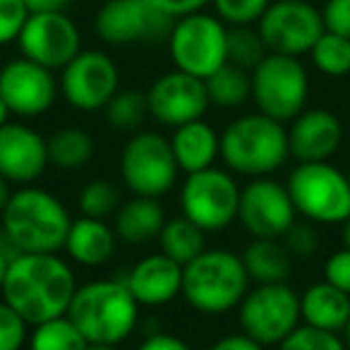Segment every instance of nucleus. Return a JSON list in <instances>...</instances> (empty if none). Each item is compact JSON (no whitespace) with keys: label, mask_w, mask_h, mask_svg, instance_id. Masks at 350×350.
I'll use <instances>...</instances> for the list:
<instances>
[{"label":"nucleus","mask_w":350,"mask_h":350,"mask_svg":"<svg viewBox=\"0 0 350 350\" xmlns=\"http://www.w3.org/2000/svg\"><path fill=\"white\" fill-rule=\"evenodd\" d=\"M79 283L58 252H22L12 257L3 283V300L29 326L68 314Z\"/></svg>","instance_id":"obj_1"},{"label":"nucleus","mask_w":350,"mask_h":350,"mask_svg":"<svg viewBox=\"0 0 350 350\" xmlns=\"http://www.w3.org/2000/svg\"><path fill=\"white\" fill-rule=\"evenodd\" d=\"M72 216L58 195L36 185L12 190L8 206L0 214V233L22 252H60L68 240Z\"/></svg>","instance_id":"obj_2"},{"label":"nucleus","mask_w":350,"mask_h":350,"mask_svg":"<svg viewBox=\"0 0 350 350\" xmlns=\"http://www.w3.org/2000/svg\"><path fill=\"white\" fill-rule=\"evenodd\" d=\"M139 310L125 278H94L77 288L68 317L89 343L120 345L135 334Z\"/></svg>","instance_id":"obj_3"},{"label":"nucleus","mask_w":350,"mask_h":350,"mask_svg":"<svg viewBox=\"0 0 350 350\" xmlns=\"http://www.w3.org/2000/svg\"><path fill=\"white\" fill-rule=\"evenodd\" d=\"M291 159L286 122L264 113H245L221 132V161L235 175L269 178Z\"/></svg>","instance_id":"obj_4"},{"label":"nucleus","mask_w":350,"mask_h":350,"mask_svg":"<svg viewBox=\"0 0 350 350\" xmlns=\"http://www.w3.org/2000/svg\"><path fill=\"white\" fill-rule=\"evenodd\" d=\"M250 288L252 278L233 250L206 247L183 267V300L200 314L221 317L238 310Z\"/></svg>","instance_id":"obj_5"},{"label":"nucleus","mask_w":350,"mask_h":350,"mask_svg":"<svg viewBox=\"0 0 350 350\" xmlns=\"http://www.w3.org/2000/svg\"><path fill=\"white\" fill-rule=\"evenodd\" d=\"M297 216L314 226H343L350 219V178L331 161L297 163L286 180Z\"/></svg>","instance_id":"obj_6"},{"label":"nucleus","mask_w":350,"mask_h":350,"mask_svg":"<svg viewBox=\"0 0 350 350\" xmlns=\"http://www.w3.org/2000/svg\"><path fill=\"white\" fill-rule=\"evenodd\" d=\"M168 51L175 70L206 79L228 63V25L204 10L173 22Z\"/></svg>","instance_id":"obj_7"},{"label":"nucleus","mask_w":350,"mask_h":350,"mask_svg":"<svg viewBox=\"0 0 350 350\" xmlns=\"http://www.w3.org/2000/svg\"><path fill=\"white\" fill-rule=\"evenodd\" d=\"M243 187L228 168H211L190 173L180 185V214L204 233H221L238 221Z\"/></svg>","instance_id":"obj_8"},{"label":"nucleus","mask_w":350,"mask_h":350,"mask_svg":"<svg viewBox=\"0 0 350 350\" xmlns=\"http://www.w3.org/2000/svg\"><path fill=\"white\" fill-rule=\"evenodd\" d=\"M178 161L170 139L161 132L139 130L130 135L120 151V180L137 197L168 195L178 183Z\"/></svg>","instance_id":"obj_9"},{"label":"nucleus","mask_w":350,"mask_h":350,"mask_svg":"<svg viewBox=\"0 0 350 350\" xmlns=\"http://www.w3.org/2000/svg\"><path fill=\"white\" fill-rule=\"evenodd\" d=\"M250 75L252 101L259 113L278 122H291L305 111L310 98V75L300 58L267 53Z\"/></svg>","instance_id":"obj_10"},{"label":"nucleus","mask_w":350,"mask_h":350,"mask_svg":"<svg viewBox=\"0 0 350 350\" xmlns=\"http://www.w3.org/2000/svg\"><path fill=\"white\" fill-rule=\"evenodd\" d=\"M238 324L264 348L283 343L302 324L300 293L288 283H257L238 305Z\"/></svg>","instance_id":"obj_11"},{"label":"nucleus","mask_w":350,"mask_h":350,"mask_svg":"<svg viewBox=\"0 0 350 350\" xmlns=\"http://www.w3.org/2000/svg\"><path fill=\"white\" fill-rule=\"evenodd\" d=\"M257 31L269 53L300 58L314 49L326 27L321 10L310 0H271L257 22Z\"/></svg>","instance_id":"obj_12"},{"label":"nucleus","mask_w":350,"mask_h":350,"mask_svg":"<svg viewBox=\"0 0 350 350\" xmlns=\"http://www.w3.org/2000/svg\"><path fill=\"white\" fill-rule=\"evenodd\" d=\"M60 96L82 113H96L120 92V70L103 51H79L60 70Z\"/></svg>","instance_id":"obj_13"},{"label":"nucleus","mask_w":350,"mask_h":350,"mask_svg":"<svg viewBox=\"0 0 350 350\" xmlns=\"http://www.w3.org/2000/svg\"><path fill=\"white\" fill-rule=\"evenodd\" d=\"M297 221V211L293 204L288 187L283 183L269 178H252L240 192L238 224L252 238L281 240L293 224Z\"/></svg>","instance_id":"obj_14"},{"label":"nucleus","mask_w":350,"mask_h":350,"mask_svg":"<svg viewBox=\"0 0 350 350\" xmlns=\"http://www.w3.org/2000/svg\"><path fill=\"white\" fill-rule=\"evenodd\" d=\"M25 58L49 70H63L82 51L77 25L63 12H31L17 39Z\"/></svg>","instance_id":"obj_15"},{"label":"nucleus","mask_w":350,"mask_h":350,"mask_svg":"<svg viewBox=\"0 0 350 350\" xmlns=\"http://www.w3.org/2000/svg\"><path fill=\"white\" fill-rule=\"evenodd\" d=\"M146 103H149V118L170 130L204 118L211 106L204 79L183 70L156 77L146 89Z\"/></svg>","instance_id":"obj_16"},{"label":"nucleus","mask_w":350,"mask_h":350,"mask_svg":"<svg viewBox=\"0 0 350 350\" xmlns=\"http://www.w3.org/2000/svg\"><path fill=\"white\" fill-rule=\"evenodd\" d=\"M60 94L55 72L29 58L3 63L0 70V96L17 118H39L53 108Z\"/></svg>","instance_id":"obj_17"},{"label":"nucleus","mask_w":350,"mask_h":350,"mask_svg":"<svg viewBox=\"0 0 350 350\" xmlns=\"http://www.w3.org/2000/svg\"><path fill=\"white\" fill-rule=\"evenodd\" d=\"M173 22L146 0H108L96 15V34L111 46L168 39Z\"/></svg>","instance_id":"obj_18"},{"label":"nucleus","mask_w":350,"mask_h":350,"mask_svg":"<svg viewBox=\"0 0 350 350\" xmlns=\"http://www.w3.org/2000/svg\"><path fill=\"white\" fill-rule=\"evenodd\" d=\"M49 165V139L36 127L12 120L0 127V175L10 185H34Z\"/></svg>","instance_id":"obj_19"},{"label":"nucleus","mask_w":350,"mask_h":350,"mask_svg":"<svg viewBox=\"0 0 350 350\" xmlns=\"http://www.w3.org/2000/svg\"><path fill=\"white\" fill-rule=\"evenodd\" d=\"M343 122L329 108H305L288 125L291 159H295L297 163L331 161L343 146Z\"/></svg>","instance_id":"obj_20"},{"label":"nucleus","mask_w":350,"mask_h":350,"mask_svg":"<svg viewBox=\"0 0 350 350\" xmlns=\"http://www.w3.org/2000/svg\"><path fill=\"white\" fill-rule=\"evenodd\" d=\"M122 278L139 307L156 310L183 295V264L170 259L161 250L137 259Z\"/></svg>","instance_id":"obj_21"},{"label":"nucleus","mask_w":350,"mask_h":350,"mask_svg":"<svg viewBox=\"0 0 350 350\" xmlns=\"http://www.w3.org/2000/svg\"><path fill=\"white\" fill-rule=\"evenodd\" d=\"M116 228L106 219H92V216H79L72 219L68 240H65V252L70 262L87 269H98L113 259L118 250Z\"/></svg>","instance_id":"obj_22"},{"label":"nucleus","mask_w":350,"mask_h":350,"mask_svg":"<svg viewBox=\"0 0 350 350\" xmlns=\"http://www.w3.org/2000/svg\"><path fill=\"white\" fill-rule=\"evenodd\" d=\"M168 139L178 168L185 175L211 168L221 159V135L204 118L173 127V135Z\"/></svg>","instance_id":"obj_23"},{"label":"nucleus","mask_w":350,"mask_h":350,"mask_svg":"<svg viewBox=\"0 0 350 350\" xmlns=\"http://www.w3.org/2000/svg\"><path fill=\"white\" fill-rule=\"evenodd\" d=\"M165 209L159 200L154 197H132V200L122 202L120 209L113 216V228L120 243L130 245V247H144L151 240H159L161 230H163Z\"/></svg>","instance_id":"obj_24"},{"label":"nucleus","mask_w":350,"mask_h":350,"mask_svg":"<svg viewBox=\"0 0 350 350\" xmlns=\"http://www.w3.org/2000/svg\"><path fill=\"white\" fill-rule=\"evenodd\" d=\"M300 314L302 324L343 334L350 321V295L321 278L300 293Z\"/></svg>","instance_id":"obj_25"},{"label":"nucleus","mask_w":350,"mask_h":350,"mask_svg":"<svg viewBox=\"0 0 350 350\" xmlns=\"http://www.w3.org/2000/svg\"><path fill=\"white\" fill-rule=\"evenodd\" d=\"M240 257L252 283H288L295 264L283 240L273 238H252Z\"/></svg>","instance_id":"obj_26"},{"label":"nucleus","mask_w":350,"mask_h":350,"mask_svg":"<svg viewBox=\"0 0 350 350\" xmlns=\"http://www.w3.org/2000/svg\"><path fill=\"white\" fill-rule=\"evenodd\" d=\"M156 243H159L161 252L185 267L206 250V233L197 224H192L187 216L180 214L165 221Z\"/></svg>","instance_id":"obj_27"},{"label":"nucleus","mask_w":350,"mask_h":350,"mask_svg":"<svg viewBox=\"0 0 350 350\" xmlns=\"http://www.w3.org/2000/svg\"><path fill=\"white\" fill-rule=\"evenodd\" d=\"M46 139H49L51 165L60 170L84 168L96 151V142H94L92 132L82 130V127H60Z\"/></svg>","instance_id":"obj_28"},{"label":"nucleus","mask_w":350,"mask_h":350,"mask_svg":"<svg viewBox=\"0 0 350 350\" xmlns=\"http://www.w3.org/2000/svg\"><path fill=\"white\" fill-rule=\"evenodd\" d=\"M209 101L219 108H240L252 98V75L233 63H226L204 79Z\"/></svg>","instance_id":"obj_29"},{"label":"nucleus","mask_w":350,"mask_h":350,"mask_svg":"<svg viewBox=\"0 0 350 350\" xmlns=\"http://www.w3.org/2000/svg\"><path fill=\"white\" fill-rule=\"evenodd\" d=\"M89 340L68 314L34 324L29 331V350H87Z\"/></svg>","instance_id":"obj_30"},{"label":"nucleus","mask_w":350,"mask_h":350,"mask_svg":"<svg viewBox=\"0 0 350 350\" xmlns=\"http://www.w3.org/2000/svg\"><path fill=\"white\" fill-rule=\"evenodd\" d=\"M103 118H106L108 127H113L118 132H127V135L139 132L144 120L149 118L146 92H139V89H120L108 101V106L103 108Z\"/></svg>","instance_id":"obj_31"},{"label":"nucleus","mask_w":350,"mask_h":350,"mask_svg":"<svg viewBox=\"0 0 350 350\" xmlns=\"http://www.w3.org/2000/svg\"><path fill=\"white\" fill-rule=\"evenodd\" d=\"M310 58L312 65L326 77H345L350 75V39L324 31L310 51Z\"/></svg>","instance_id":"obj_32"},{"label":"nucleus","mask_w":350,"mask_h":350,"mask_svg":"<svg viewBox=\"0 0 350 350\" xmlns=\"http://www.w3.org/2000/svg\"><path fill=\"white\" fill-rule=\"evenodd\" d=\"M122 204V192L116 183L106 180V178H96L89 180L87 185L79 190V214L92 216V219H111Z\"/></svg>","instance_id":"obj_33"},{"label":"nucleus","mask_w":350,"mask_h":350,"mask_svg":"<svg viewBox=\"0 0 350 350\" xmlns=\"http://www.w3.org/2000/svg\"><path fill=\"white\" fill-rule=\"evenodd\" d=\"M267 53V46L254 27H228V63L252 72Z\"/></svg>","instance_id":"obj_34"},{"label":"nucleus","mask_w":350,"mask_h":350,"mask_svg":"<svg viewBox=\"0 0 350 350\" xmlns=\"http://www.w3.org/2000/svg\"><path fill=\"white\" fill-rule=\"evenodd\" d=\"M211 5L228 27H252L262 20L271 0H211Z\"/></svg>","instance_id":"obj_35"},{"label":"nucleus","mask_w":350,"mask_h":350,"mask_svg":"<svg viewBox=\"0 0 350 350\" xmlns=\"http://www.w3.org/2000/svg\"><path fill=\"white\" fill-rule=\"evenodd\" d=\"M276 348L278 350H348L340 334L314 329V326H307V324L297 326Z\"/></svg>","instance_id":"obj_36"},{"label":"nucleus","mask_w":350,"mask_h":350,"mask_svg":"<svg viewBox=\"0 0 350 350\" xmlns=\"http://www.w3.org/2000/svg\"><path fill=\"white\" fill-rule=\"evenodd\" d=\"M29 340V324L5 300H0V350H22Z\"/></svg>","instance_id":"obj_37"},{"label":"nucleus","mask_w":350,"mask_h":350,"mask_svg":"<svg viewBox=\"0 0 350 350\" xmlns=\"http://www.w3.org/2000/svg\"><path fill=\"white\" fill-rule=\"evenodd\" d=\"M281 240L293 254V259H310L319 250V233L310 221H295Z\"/></svg>","instance_id":"obj_38"},{"label":"nucleus","mask_w":350,"mask_h":350,"mask_svg":"<svg viewBox=\"0 0 350 350\" xmlns=\"http://www.w3.org/2000/svg\"><path fill=\"white\" fill-rule=\"evenodd\" d=\"M29 8L25 0H0V46L20 39L22 27L29 20Z\"/></svg>","instance_id":"obj_39"},{"label":"nucleus","mask_w":350,"mask_h":350,"mask_svg":"<svg viewBox=\"0 0 350 350\" xmlns=\"http://www.w3.org/2000/svg\"><path fill=\"white\" fill-rule=\"evenodd\" d=\"M324 281H329L331 286L340 288L350 295V250L340 247L336 252H331L324 262Z\"/></svg>","instance_id":"obj_40"},{"label":"nucleus","mask_w":350,"mask_h":350,"mask_svg":"<svg viewBox=\"0 0 350 350\" xmlns=\"http://www.w3.org/2000/svg\"><path fill=\"white\" fill-rule=\"evenodd\" d=\"M326 31L350 39V0H326L321 8Z\"/></svg>","instance_id":"obj_41"},{"label":"nucleus","mask_w":350,"mask_h":350,"mask_svg":"<svg viewBox=\"0 0 350 350\" xmlns=\"http://www.w3.org/2000/svg\"><path fill=\"white\" fill-rule=\"evenodd\" d=\"M146 3L154 5L159 12H163V15H168L170 20H180V17L202 12L211 0H146Z\"/></svg>","instance_id":"obj_42"},{"label":"nucleus","mask_w":350,"mask_h":350,"mask_svg":"<svg viewBox=\"0 0 350 350\" xmlns=\"http://www.w3.org/2000/svg\"><path fill=\"white\" fill-rule=\"evenodd\" d=\"M137 350H195L185 338L170 331H154V334L144 336L137 345Z\"/></svg>","instance_id":"obj_43"},{"label":"nucleus","mask_w":350,"mask_h":350,"mask_svg":"<svg viewBox=\"0 0 350 350\" xmlns=\"http://www.w3.org/2000/svg\"><path fill=\"white\" fill-rule=\"evenodd\" d=\"M206 350H267L259 340L247 336L245 331H235V334H226L216 338Z\"/></svg>","instance_id":"obj_44"},{"label":"nucleus","mask_w":350,"mask_h":350,"mask_svg":"<svg viewBox=\"0 0 350 350\" xmlns=\"http://www.w3.org/2000/svg\"><path fill=\"white\" fill-rule=\"evenodd\" d=\"M12 257H17V252L12 250V245L3 238V233H0V291H3V283H5L8 267H10Z\"/></svg>","instance_id":"obj_45"},{"label":"nucleus","mask_w":350,"mask_h":350,"mask_svg":"<svg viewBox=\"0 0 350 350\" xmlns=\"http://www.w3.org/2000/svg\"><path fill=\"white\" fill-rule=\"evenodd\" d=\"M29 12H63L70 0H25Z\"/></svg>","instance_id":"obj_46"},{"label":"nucleus","mask_w":350,"mask_h":350,"mask_svg":"<svg viewBox=\"0 0 350 350\" xmlns=\"http://www.w3.org/2000/svg\"><path fill=\"white\" fill-rule=\"evenodd\" d=\"M10 197H12V185L3 178V175H0V214H3V209L8 206Z\"/></svg>","instance_id":"obj_47"},{"label":"nucleus","mask_w":350,"mask_h":350,"mask_svg":"<svg viewBox=\"0 0 350 350\" xmlns=\"http://www.w3.org/2000/svg\"><path fill=\"white\" fill-rule=\"evenodd\" d=\"M10 108H8V103H5V98L0 96V127L5 125V122H10Z\"/></svg>","instance_id":"obj_48"},{"label":"nucleus","mask_w":350,"mask_h":350,"mask_svg":"<svg viewBox=\"0 0 350 350\" xmlns=\"http://www.w3.org/2000/svg\"><path fill=\"white\" fill-rule=\"evenodd\" d=\"M340 240H343V247L350 250V219L343 224V230H340Z\"/></svg>","instance_id":"obj_49"},{"label":"nucleus","mask_w":350,"mask_h":350,"mask_svg":"<svg viewBox=\"0 0 350 350\" xmlns=\"http://www.w3.org/2000/svg\"><path fill=\"white\" fill-rule=\"evenodd\" d=\"M87 350H120L118 345H98V343H89Z\"/></svg>","instance_id":"obj_50"},{"label":"nucleus","mask_w":350,"mask_h":350,"mask_svg":"<svg viewBox=\"0 0 350 350\" xmlns=\"http://www.w3.org/2000/svg\"><path fill=\"white\" fill-rule=\"evenodd\" d=\"M343 340H345V348L350 350V321H348V326L343 329Z\"/></svg>","instance_id":"obj_51"},{"label":"nucleus","mask_w":350,"mask_h":350,"mask_svg":"<svg viewBox=\"0 0 350 350\" xmlns=\"http://www.w3.org/2000/svg\"><path fill=\"white\" fill-rule=\"evenodd\" d=\"M0 70H3V60H0Z\"/></svg>","instance_id":"obj_52"},{"label":"nucleus","mask_w":350,"mask_h":350,"mask_svg":"<svg viewBox=\"0 0 350 350\" xmlns=\"http://www.w3.org/2000/svg\"><path fill=\"white\" fill-rule=\"evenodd\" d=\"M348 178H350V170H348Z\"/></svg>","instance_id":"obj_53"}]
</instances>
